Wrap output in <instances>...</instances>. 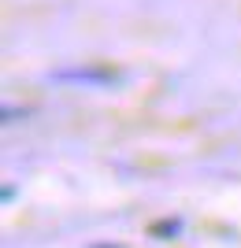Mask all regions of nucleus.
Segmentation results:
<instances>
[{
    "label": "nucleus",
    "instance_id": "obj_2",
    "mask_svg": "<svg viewBox=\"0 0 241 248\" xmlns=\"http://www.w3.org/2000/svg\"><path fill=\"white\" fill-rule=\"evenodd\" d=\"M152 233H178V222H160V226H152Z\"/></svg>",
    "mask_w": 241,
    "mask_h": 248
},
{
    "label": "nucleus",
    "instance_id": "obj_1",
    "mask_svg": "<svg viewBox=\"0 0 241 248\" xmlns=\"http://www.w3.org/2000/svg\"><path fill=\"white\" fill-rule=\"evenodd\" d=\"M56 78H82V82H108V78H115L112 71H60Z\"/></svg>",
    "mask_w": 241,
    "mask_h": 248
}]
</instances>
